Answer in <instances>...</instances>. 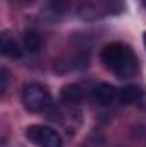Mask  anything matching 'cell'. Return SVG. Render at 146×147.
I'll return each mask as SVG.
<instances>
[{"label": "cell", "mask_w": 146, "mask_h": 147, "mask_svg": "<svg viewBox=\"0 0 146 147\" xmlns=\"http://www.w3.org/2000/svg\"><path fill=\"white\" fill-rule=\"evenodd\" d=\"M48 5H50V10L59 16H62L69 10V0H50Z\"/></svg>", "instance_id": "cell-10"}, {"label": "cell", "mask_w": 146, "mask_h": 147, "mask_svg": "<svg viewBox=\"0 0 146 147\" xmlns=\"http://www.w3.org/2000/svg\"><path fill=\"white\" fill-rule=\"evenodd\" d=\"M143 3H145V5H146V0H143Z\"/></svg>", "instance_id": "cell-14"}, {"label": "cell", "mask_w": 146, "mask_h": 147, "mask_svg": "<svg viewBox=\"0 0 146 147\" xmlns=\"http://www.w3.org/2000/svg\"><path fill=\"white\" fill-rule=\"evenodd\" d=\"M60 99L65 105H81L86 99V91L79 84H67L60 91Z\"/></svg>", "instance_id": "cell-7"}, {"label": "cell", "mask_w": 146, "mask_h": 147, "mask_svg": "<svg viewBox=\"0 0 146 147\" xmlns=\"http://www.w3.org/2000/svg\"><path fill=\"white\" fill-rule=\"evenodd\" d=\"M12 3H16V5H19V7H26V5H31L35 0H10Z\"/></svg>", "instance_id": "cell-12"}, {"label": "cell", "mask_w": 146, "mask_h": 147, "mask_svg": "<svg viewBox=\"0 0 146 147\" xmlns=\"http://www.w3.org/2000/svg\"><path fill=\"white\" fill-rule=\"evenodd\" d=\"M100 58L103 65L117 77H132L138 70V60L134 51L126 43H110L103 46Z\"/></svg>", "instance_id": "cell-1"}, {"label": "cell", "mask_w": 146, "mask_h": 147, "mask_svg": "<svg viewBox=\"0 0 146 147\" xmlns=\"http://www.w3.org/2000/svg\"><path fill=\"white\" fill-rule=\"evenodd\" d=\"M0 50H2V53H3L5 57L14 58V60H17V58L23 57V48L19 46V43H17L14 38L9 34V31H3V33H2V38H0Z\"/></svg>", "instance_id": "cell-8"}, {"label": "cell", "mask_w": 146, "mask_h": 147, "mask_svg": "<svg viewBox=\"0 0 146 147\" xmlns=\"http://www.w3.org/2000/svg\"><path fill=\"white\" fill-rule=\"evenodd\" d=\"M143 41H145V46H146V33L143 34Z\"/></svg>", "instance_id": "cell-13"}, {"label": "cell", "mask_w": 146, "mask_h": 147, "mask_svg": "<svg viewBox=\"0 0 146 147\" xmlns=\"http://www.w3.org/2000/svg\"><path fill=\"white\" fill-rule=\"evenodd\" d=\"M23 41H24V48H26V51H29V53H38V51L43 48V38L40 36V33L33 31V29L26 31V34H24V38H23Z\"/></svg>", "instance_id": "cell-9"}, {"label": "cell", "mask_w": 146, "mask_h": 147, "mask_svg": "<svg viewBox=\"0 0 146 147\" xmlns=\"http://www.w3.org/2000/svg\"><path fill=\"white\" fill-rule=\"evenodd\" d=\"M91 98H93L98 105L107 106V105H110V103L115 101V98H119V91H117L115 86L107 84V82H102V84H98V86L93 87Z\"/></svg>", "instance_id": "cell-6"}, {"label": "cell", "mask_w": 146, "mask_h": 147, "mask_svg": "<svg viewBox=\"0 0 146 147\" xmlns=\"http://www.w3.org/2000/svg\"><path fill=\"white\" fill-rule=\"evenodd\" d=\"M21 101L24 105V108L31 113H41V111H46L52 108L53 101H52V96L50 92L46 91L45 86L41 84H26L24 89H23V94H21Z\"/></svg>", "instance_id": "cell-2"}, {"label": "cell", "mask_w": 146, "mask_h": 147, "mask_svg": "<svg viewBox=\"0 0 146 147\" xmlns=\"http://www.w3.org/2000/svg\"><path fill=\"white\" fill-rule=\"evenodd\" d=\"M119 99L124 105H134L139 108H146V91L139 86H124L119 91Z\"/></svg>", "instance_id": "cell-5"}, {"label": "cell", "mask_w": 146, "mask_h": 147, "mask_svg": "<svg viewBox=\"0 0 146 147\" xmlns=\"http://www.w3.org/2000/svg\"><path fill=\"white\" fill-rule=\"evenodd\" d=\"M89 60H88V55L86 53H71L67 57H62L59 60H55L53 63V70L60 75L67 72H74V70H81L84 67H88Z\"/></svg>", "instance_id": "cell-4"}, {"label": "cell", "mask_w": 146, "mask_h": 147, "mask_svg": "<svg viewBox=\"0 0 146 147\" xmlns=\"http://www.w3.org/2000/svg\"><path fill=\"white\" fill-rule=\"evenodd\" d=\"M29 142L38 147H62V137L57 130L46 125H29L24 132Z\"/></svg>", "instance_id": "cell-3"}, {"label": "cell", "mask_w": 146, "mask_h": 147, "mask_svg": "<svg viewBox=\"0 0 146 147\" xmlns=\"http://www.w3.org/2000/svg\"><path fill=\"white\" fill-rule=\"evenodd\" d=\"M0 77H2V84H0V87H2V94H3L5 89H7V70H5V69H2Z\"/></svg>", "instance_id": "cell-11"}]
</instances>
